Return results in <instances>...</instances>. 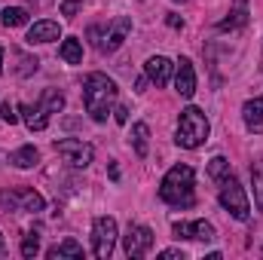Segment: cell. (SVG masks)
<instances>
[{"label":"cell","instance_id":"cell-1","mask_svg":"<svg viewBox=\"0 0 263 260\" xmlns=\"http://www.w3.org/2000/svg\"><path fill=\"white\" fill-rule=\"evenodd\" d=\"M117 101V83L107 73H89L83 83V104L95 123H104L110 114V104Z\"/></svg>","mask_w":263,"mask_h":260},{"label":"cell","instance_id":"cell-2","mask_svg":"<svg viewBox=\"0 0 263 260\" xmlns=\"http://www.w3.org/2000/svg\"><path fill=\"white\" fill-rule=\"evenodd\" d=\"M193 184H196L193 169L190 165H175V169H168V175L159 184V199L168 202V205L190 208L193 205Z\"/></svg>","mask_w":263,"mask_h":260},{"label":"cell","instance_id":"cell-3","mask_svg":"<svg viewBox=\"0 0 263 260\" xmlns=\"http://www.w3.org/2000/svg\"><path fill=\"white\" fill-rule=\"evenodd\" d=\"M208 120H205V114L199 110V107H184L181 110V120H178V144L184 147V150H196L202 147L205 141H208Z\"/></svg>","mask_w":263,"mask_h":260},{"label":"cell","instance_id":"cell-4","mask_svg":"<svg viewBox=\"0 0 263 260\" xmlns=\"http://www.w3.org/2000/svg\"><path fill=\"white\" fill-rule=\"evenodd\" d=\"M220 205H223L236 220H248V214H251V208H248V196H245L242 184H239L233 175L220 181Z\"/></svg>","mask_w":263,"mask_h":260},{"label":"cell","instance_id":"cell-5","mask_svg":"<svg viewBox=\"0 0 263 260\" xmlns=\"http://www.w3.org/2000/svg\"><path fill=\"white\" fill-rule=\"evenodd\" d=\"M117 245V220L114 217H95L92 224V251L95 257H110Z\"/></svg>","mask_w":263,"mask_h":260},{"label":"cell","instance_id":"cell-6","mask_svg":"<svg viewBox=\"0 0 263 260\" xmlns=\"http://www.w3.org/2000/svg\"><path fill=\"white\" fill-rule=\"evenodd\" d=\"M55 153L65 156L67 162L77 165V169H86V165L95 159V147L86 144V141H77V138H62V141H55Z\"/></svg>","mask_w":263,"mask_h":260},{"label":"cell","instance_id":"cell-7","mask_svg":"<svg viewBox=\"0 0 263 260\" xmlns=\"http://www.w3.org/2000/svg\"><path fill=\"white\" fill-rule=\"evenodd\" d=\"M123 245H126V254H129V257H144V254L153 248V233H150V227H144V224H129V233H126Z\"/></svg>","mask_w":263,"mask_h":260},{"label":"cell","instance_id":"cell-8","mask_svg":"<svg viewBox=\"0 0 263 260\" xmlns=\"http://www.w3.org/2000/svg\"><path fill=\"white\" fill-rule=\"evenodd\" d=\"M0 205L15 208V211H43V196L34 193V190H18V193L0 190Z\"/></svg>","mask_w":263,"mask_h":260},{"label":"cell","instance_id":"cell-9","mask_svg":"<svg viewBox=\"0 0 263 260\" xmlns=\"http://www.w3.org/2000/svg\"><path fill=\"white\" fill-rule=\"evenodd\" d=\"M175 89H178L181 98H193V92H196V70H193L190 59H181L178 67H175Z\"/></svg>","mask_w":263,"mask_h":260},{"label":"cell","instance_id":"cell-10","mask_svg":"<svg viewBox=\"0 0 263 260\" xmlns=\"http://www.w3.org/2000/svg\"><path fill=\"white\" fill-rule=\"evenodd\" d=\"M144 73H147V80H150V83L165 86V83L172 80V62H168L165 55H153V59H147V62H144Z\"/></svg>","mask_w":263,"mask_h":260},{"label":"cell","instance_id":"cell-11","mask_svg":"<svg viewBox=\"0 0 263 260\" xmlns=\"http://www.w3.org/2000/svg\"><path fill=\"white\" fill-rule=\"evenodd\" d=\"M129 31H132V18H129V15H117V18L110 22V28H107V43H104L101 49H107V52L120 49V46H123V40L129 37Z\"/></svg>","mask_w":263,"mask_h":260},{"label":"cell","instance_id":"cell-12","mask_svg":"<svg viewBox=\"0 0 263 260\" xmlns=\"http://www.w3.org/2000/svg\"><path fill=\"white\" fill-rule=\"evenodd\" d=\"M59 37H62V28H59V22H49V18L34 22L28 31V43H52Z\"/></svg>","mask_w":263,"mask_h":260},{"label":"cell","instance_id":"cell-13","mask_svg":"<svg viewBox=\"0 0 263 260\" xmlns=\"http://www.w3.org/2000/svg\"><path fill=\"white\" fill-rule=\"evenodd\" d=\"M18 110L25 114V123H28L31 132H43L49 126V110H46L43 104H34V107H31V104H22Z\"/></svg>","mask_w":263,"mask_h":260},{"label":"cell","instance_id":"cell-14","mask_svg":"<svg viewBox=\"0 0 263 260\" xmlns=\"http://www.w3.org/2000/svg\"><path fill=\"white\" fill-rule=\"evenodd\" d=\"M242 117H245V126L251 132H263V98H254V101H245L242 107Z\"/></svg>","mask_w":263,"mask_h":260},{"label":"cell","instance_id":"cell-15","mask_svg":"<svg viewBox=\"0 0 263 260\" xmlns=\"http://www.w3.org/2000/svg\"><path fill=\"white\" fill-rule=\"evenodd\" d=\"M132 147H135V153L141 159L150 153V129H147V123H135L132 126Z\"/></svg>","mask_w":263,"mask_h":260},{"label":"cell","instance_id":"cell-16","mask_svg":"<svg viewBox=\"0 0 263 260\" xmlns=\"http://www.w3.org/2000/svg\"><path fill=\"white\" fill-rule=\"evenodd\" d=\"M46 257H49V260H62V257H83V245H80V242H73V239H67V242H62V245L49 248V251H46Z\"/></svg>","mask_w":263,"mask_h":260},{"label":"cell","instance_id":"cell-17","mask_svg":"<svg viewBox=\"0 0 263 260\" xmlns=\"http://www.w3.org/2000/svg\"><path fill=\"white\" fill-rule=\"evenodd\" d=\"M9 162H12L15 169H31V165H37V147H31V144L18 147V150L9 156Z\"/></svg>","mask_w":263,"mask_h":260},{"label":"cell","instance_id":"cell-18","mask_svg":"<svg viewBox=\"0 0 263 260\" xmlns=\"http://www.w3.org/2000/svg\"><path fill=\"white\" fill-rule=\"evenodd\" d=\"M0 22H3L6 28H22V25H28V9H22V6H6L3 15H0Z\"/></svg>","mask_w":263,"mask_h":260},{"label":"cell","instance_id":"cell-19","mask_svg":"<svg viewBox=\"0 0 263 260\" xmlns=\"http://www.w3.org/2000/svg\"><path fill=\"white\" fill-rule=\"evenodd\" d=\"M59 52H62V59H65L67 65H80V62H83V46H80V40H73V37L62 43Z\"/></svg>","mask_w":263,"mask_h":260},{"label":"cell","instance_id":"cell-20","mask_svg":"<svg viewBox=\"0 0 263 260\" xmlns=\"http://www.w3.org/2000/svg\"><path fill=\"white\" fill-rule=\"evenodd\" d=\"M40 104H43L49 114H59V110L65 107V95H62L59 89H43V98H40Z\"/></svg>","mask_w":263,"mask_h":260},{"label":"cell","instance_id":"cell-21","mask_svg":"<svg viewBox=\"0 0 263 260\" xmlns=\"http://www.w3.org/2000/svg\"><path fill=\"white\" fill-rule=\"evenodd\" d=\"M208 175H211V178L220 184L223 178H230V162H227L223 156H214V159L208 162Z\"/></svg>","mask_w":263,"mask_h":260},{"label":"cell","instance_id":"cell-22","mask_svg":"<svg viewBox=\"0 0 263 260\" xmlns=\"http://www.w3.org/2000/svg\"><path fill=\"white\" fill-rule=\"evenodd\" d=\"M251 178H254V202H257V208L263 211V162L251 165Z\"/></svg>","mask_w":263,"mask_h":260},{"label":"cell","instance_id":"cell-23","mask_svg":"<svg viewBox=\"0 0 263 260\" xmlns=\"http://www.w3.org/2000/svg\"><path fill=\"white\" fill-rule=\"evenodd\" d=\"M193 239L211 242V239H214V227H211L208 220H196V224H193Z\"/></svg>","mask_w":263,"mask_h":260},{"label":"cell","instance_id":"cell-24","mask_svg":"<svg viewBox=\"0 0 263 260\" xmlns=\"http://www.w3.org/2000/svg\"><path fill=\"white\" fill-rule=\"evenodd\" d=\"M12 55H15V59L22 62V67H18V73H22V77H28V73H34V70H37V65H40L37 59H28V55H22V52H12Z\"/></svg>","mask_w":263,"mask_h":260},{"label":"cell","instance_id":"cell-25","mask_svg":"<svg viewBox=\"0 0 263 260\" xmlns=\"http://www.w3.org/2000/svg\"><path fill=\"white\" fill-rule=\"evenodd\" d=\"M40 251V242H37V236L31 233V236H25V242H22V257H34Z\"/></svg>","mask_w":263,"mask_h":260},{"label":"cell","instance_id":"cell-26","mask_svg":"<svg viewBox=\"0 0 263 260\" xmlns=\"http://www.w3.org/2000/svg\"><path fill=\"white\" fill-rule=\"evenodd\" d=\"M80 6H83V0H62V15L65 18H73L80 12Z\"/></svg>","mask_w":263,"mask_h":260},{"label":"cell","instance_id":"cell-27","mask_svg":"<svg viewBox=\"0 0 263 260\" xmlns=\"http://www.w3.org/2000/svg\"><path fill=\"white\" fill-rule=\"evenodd\" d=\"M172 230H175V236H178V239H193V224H184V220H178Z\"/></svg>","mask_w":263,"mask_h":260},{"label":"cell","instance_id":"cell-28","mask_svg":"<svg viewBox=\"0 0 263 260\" xmlns=\"http://www.w3.org/2000/svg\"><path fill=\"white\" fill-rule=\"evenodd\" d=\"M239 25H245V12H242V9H239V12H233V18L220 22V31H227V28H239Z\"/></svg>","mask_w":263,"mask_h":260},{"label":"cell","instance_id":"cell-29","mask_svg":"<svg viewBox=\"0 0 263 260\" xmlns=\"http://www.w3.org/2000/svg\"><path fill=\"white\" fill-rule=\"evenodd\" d=\"M0 120L12 126V123L18 120V114H15V107H12V104H0Z\"/></svg>","mask_w":263,"mask_h":260},{"label":"cell","instance_id":"cell-30","mask_svg":"<svg viewBox=\"0 0 263 260\" xmlns=\"http://www.w3.org/2000/svg\"><path fill=\"white\" fill-rule=\"evenodd\" d=\"M159 257H162V260H187V257H184V251H175V248H168V251H162Z\"/></svg>","mask_w":263,"mask_h":260},{"label":"cell","instance_id":"cell-31","mask_svg":"<svg viewBox=\"0 0 263 260\" xmlns=\"http://www.w3.org/2000/svg\"><path fill=\"white\" fill-rule=\"evenodd\" d=\"M117 123H120V126H126V123H129V107H123V104L117 107Z\"/></svg>","mask_w":263,"mask_h":260},{"label":"cell","instance_id":"cell-32","mask_svg":"<svg viewBox=\"0 0 263 260\" xmlns=\"http://www.w3.org/2000/svg\"><path fill=\"white\" fill-rule=\"evenodd\" d=\"M165 22H168V28H184V22H181V15H175V12H172V15H168Z\"/></svg>","mask_w":263,"mask_h":260},{"label":"cell","instance_id":"cell-33","mask_svg":"<svg viewBox=\"0 0 263 260\" xmlns=\"http://www.w3.org/2000/svg\"><path fill=\"white\" fill-rule=\"evenodd\" d=\"M110 178H114V181H120V169H117V162H110Z\"/></svg>","mask_w":263,"mask_h":260},{"label":"cell","instance_id":"cell-34","mask_svg":"<svg viewBox=\"0 0 263 260\" xmlns=\"http://www.w3.org/2000/svg\"><path fill=\"white\" fill-rule=\"evenodd\" d=\"M0 73H3V46H0Z\"/></svg>","mask_w":263,"mask_h":260},{"label":"cell","instance_id":"cell-35","mask_svg":"<svg viewBox=\"0 0 263 260\" xmlns=\"http://www.w3.org/2000/svg\"><path fill=\"white\" fill-rule=\"evenodd\" d=\"M0 251H3V236H0Z\"/></svg>","mask_w":263,"mask_h":260},{"label":"cell","instance_id":"cell-36","mask_svg":"<svg viewBox=\"0 0 263 260\" xmlns=\"http://www.w3.org/2000/svg\"><path fill=\"white\" fill-rule=\"evenodd\" d=\"M175 3H184V0H175Z\"/></svg>","mask_w":263,"mask_h":260}]
</instances>
